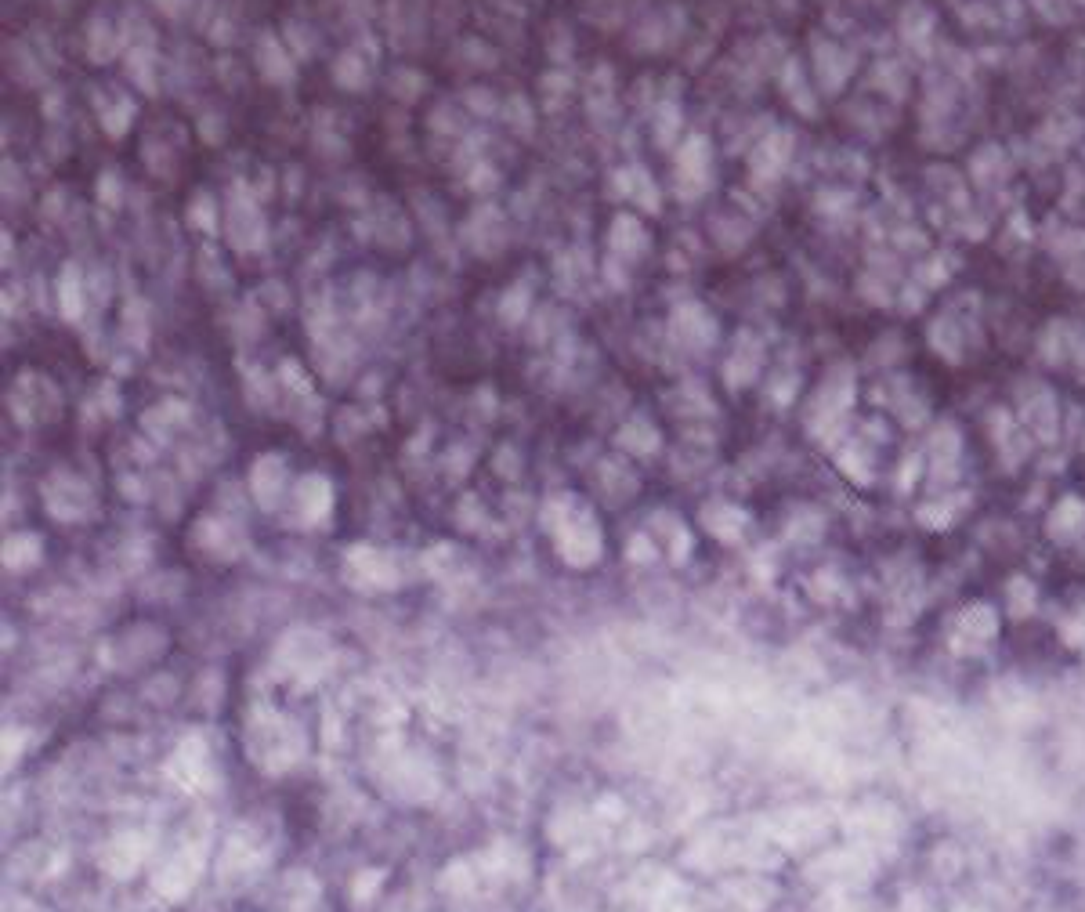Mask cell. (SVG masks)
I'll list each match as a JSON object with an SVG mask.
<instances>
[{"label": "cell", "instance_id": "obj_11", "mask_svg": "<svg viewBox=\"0 0 1085 912\" xmlns=\"http://www.w3.org/2000/svg\"><path fill=\"white\" fill-rule=\"evenodd\" d=\"M648 243V236H644V228L641 221H633V218H615V228H612V247L615 250H623V254H630L633 247H644ZM633 257V254H630Z\"/></svg>", "mask_w": 1085, "mask_h": 912}, {"label": "cell", "instance_id": "obj_5", "mask_svg": "<svg viewBox=\"0 0 1085 912\" xmlns=\"http://www.w3.org/2000/svg\"><path fill=\"white\" fill-rule=\"evenodd\" d=\"M1002 616L1006 619H1024V616H1035L1038 608H1042V594H1038V583L1031 580V576H1024V572H1017V576H1010V580L1002 583Z\"/></svg>", "mask_w": 1085, "mask_h": 912}, {"label": "cell", "instance_id": "obj_3", "mask_svg": "<svg viewBox=\"0 0 1085 912\" xmlns=\"http://www.w3.org/2000/svg\"><path fill=\"white\" fill-rule=\"evenodd\" d=\"M1020 424L1028 428L1031 438L1038 442H1057L1060 435V406L1053 399V391L1046 384L1031 380L1028 388L1020 391Z\"/></svg>", "mask_w": 1085, "mask_h": 912}, {"label": "cell", "instance_id": "obj_2", "mask_svg": "<svg viewBox=\"0 0 1085 912\" xmlns=\"http://www.w3.org/2000/svg\"><path fill=\"white\" fill-rule=\"evenodd\" d=\"M959 471H963V435L952 420H944V424H937L934 438L926 446V475H930L934 489L948 493Z\"/></svg>", "mask_w": 1085, "mask_h": 912}, {"label": "cell", "instance_id": "obj_9", "mask_svg": "<svg viewBox=\"0 0 1085 912\" xmlns=\"http://www.w3.org/2000/svg\"><path fill=\"white\" fill-rule=\"evenodd\" d=\"M818 73H821V84L829 87V91H840L843 80H847V73H850V55L840 58V48L825 44V48H818Z\"/></svg>", "mask_w": 1085, "mask_h": 912}, {"label": "cell", "instance_id": "obj_4", "mask_svg": "<svg viewBox=\"0 0 1085 912\" xmlns=\"http://www.w3.org/2000/svg\"><path fill=\"white\" fill-rule=\"evenodd\" d=\"M1049 540L1057 547H1082L1085 543V500L1082 496H1060V504L1046 518Z\"/></svg>", "mask_w": 1085, "mask_h": 912}, {"label": "cell", "instance_id": "obj_12", "mask_svg": "<svg viewBox=\"0 0 1085 912\" xmlns=\"http://www.w3.org/2000/svg\"><path fill=\"white\" fill-rule=\"evenodd\" d=\"M930 22H934V19H930V11H926L923 4H912V8L905 11V26H901V29H905L908 44H919L923 37H930V33H934V26H930Z\"/></svg>", "mask_w": 1085, "mask_h": 912}, {"label": "cell", "instance_id": "obj_13", "mask_svg": "<svg viewBox=\"0 0 1085 912\" xmlns=\"http://www.w3.org/2000/svg\"><path fill=\"white\" fill-rule=\"evenodd\" d=\"M1064 276L1071 286H1085V250L1082 254H1071L1064 261Z\"/></svg>", "mask_w": 1085, "mask_h": 912}, {"label": "cell", "instance_id": "obj_10", "mask_svg": "<svg viewBox=\"0 0 1085 912\" xmlns=\"http://www.w3.org/2000/svg\"><path fill=\"white\" fill-rule=\"evenodd\" d=\"M930 341H934V352L944 355L948 362H959L963 359V333L955 330V323L944 315V319H937L934 326H930Z\"/></svg>", "mask_w": 1085, "mask_h": 912}, {"label": "cell", "instance_id": "obj_7", "mask_svg": "<svg viewBox=\"0 0 1085 912\" xmlns=\"http://www.w3.org/2000/svg\"><path fill=\"white\" fill-rule=\"evenodd\" d=\"M257 62H261V73H265L272 84H286V80L293 76L290 55H286L283 44H279L272 33H265V37H261V44H257Z\"/></svg>", "mask_w": 1085, "mask_h": 912}, {"label": "cell", "instance_id": "obj_8", "mask_svg": "<svg viewBox=\"0 0 1085 912\" xmlns=\"http://www.w3.org/2000/svg\"><path fill=\"white\" fill-rule=\"evenodd\" d=\"M749 337H742V344L735 348L731 362H727V384L731 388H746L749 380L760 373V348L756 344H746Z\"/></svg>", "mask_w": 1085, "mask_h": 912}, {"label": "cell", "instance_id": "obj_6", "mask_svg": "<svg viewBox=\"0 0 1085 912\" xmlns=\"http://www.w3.org/2000/svg\"><path fill=\"white\" fill-rule=\"evenodd\" d=\"M84 308H87V283L80 276V268L66 265L62 276H58V312L66 315L69 323H76L84 315Z\"/></svg>", "mask_w": 1085, "mask_h": 912}, {"label": "cell", "instance_id": "obj_1", "mask_svg": "<svg viewBox=\"0 0 1085 912\" xmlns=\"http://www.w3.org/2000/svg\"><path fill=\"white\" fill-rule=\"evenodd\" d=\"M1002 605L991 598H970L944 619V648L952 659H984L1002 641Z\"/></svg>", "mask_w": 1085, "mask_h": 912}]
</instances>
